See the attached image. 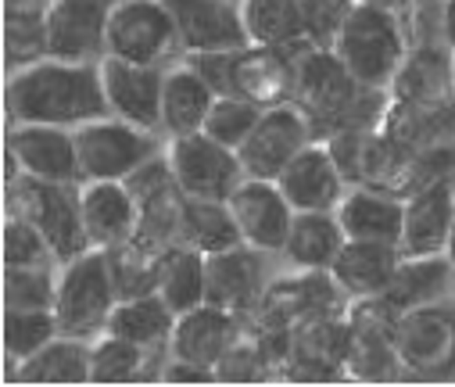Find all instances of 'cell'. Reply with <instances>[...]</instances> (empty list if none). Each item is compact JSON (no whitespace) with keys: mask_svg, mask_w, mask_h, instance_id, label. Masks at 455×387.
<instances>
[{"mask_svg":"<svg viewBox=\"0 0 455 387\" xmlns=\"http://www.w3.org/2000/svg\"><path fill=\"white\" fill-rule=\"evenodd\" d=\"M83 222L93 247H116L137 237L140 205L126 180H83Z\"/></svg>","mask_w":455,"mask_h":387,"instance_id":"cell-18","label":"cell"},{"mask_svg":"<svg viewBox=\"0 0 455 387\" xmlns=\"http://www.w3.org/2000/svg\"><path fill=\"white\" fill-rule=\"evenodd\" d=\"M180 240L197 247L201 254H219L244 244V233L237 226V215L230 201L215 198H183V215H180Z\"/></svg>","mask_w":455,"mask_h":387,"instance_id":"cell-30","label":"cell"},{"mask_svg":"<svg viewBox=\"0 0 455 387\" xmlns=\"http://www.w3.org/2000/svg\"><path fill=\"white\" fill-rule=\"evenodd\" d=\"M373 86H363L348 65L337 58L333 47H301L298 58V83H294V101L308 111L312 125L315 122H333L337 129H366L370 122L359 118V104L373 97Z\"/></svg>","mask_w":455,"mask_h":387,"instance_id":"cell-2","label":"cell"},{"mask_svg":"<svg viewBox=\"0 0 455 387\" xmlns=\"http://www.w3.org/2000/svg\"><path fill=\"white\" fill-rule=\"evenodd\" d=\"M305 144H312V118L298 101H283L262 111V118L255 122L251 137L241 144L237 155L248 176L276 180Z\"/></svg>","mask_w":455,"mask_h":387,"instance_id":"cell-10","label":"cell"},{"mask_svg":"<svg viewBox=\"0 0 455 387\" xmlns=\"http://www.w3.org/2000/svg\"><path fill=\"white\" fill-rule=\"evenodd\" d=\"M172 44H180V33L165 0H111L104 54L158 65Z\"/></svg>","mask_w":455,"mask_h":387,"instance_id":"cell-8","label":"cell"},{"mask_svg":"<svg viewBox=\"0 0 455 387\" xmlns=\"http://www.w3.org/2000/svg\"><path fill=\"white\" fill-rule=\"evenodd\" d=\"M402 262V247L387 240H345L340 254L333 258L330 277L348 298H380Z\"/></svg>","mask_w":455,"mask_h":387,"instance_id":"cell-20","label":"cell"},{"mask_svg":"<svg viewBox=\"0 0 455 387\" xmlns=\"http://www.w3.org/2000/svg\"><path fill=\"white\" fill-rule=\"evenodd\" d=\"M294 51L298 47H244L237 58V93L255 101L259 108L294 101V83H298Z\"/></svg>","mask_w":455,"mask_h":387,"instance_id":"cell-24","label":"cell"},{"mask_svg":"<svg viewBox=\"0 0 455 387\" xmlns=\"http://www.w3.org/2000/svg\"><path fill=\"white\" fill-rule=\"evenodd\" d=\"M363 4H377V8H387V12H398L405 0H363Z\"/></svg>","mask_w":455,"mask_h":387,"instance_id":"cell-46","label":"cell"},{"mask_svg":"<svg viewBox=\"0 0 455 387\" xmlns=\"http://www.w3.org/2000/svg\"><path fill=\"white\" fill-rule=\"evenodd\" d=\"M345 169L337 165L330 144H305L294 162L276 176V187L294 205V212H333L345 198Z\"/></svg>","mask_w":455,"mask_h":387,"instance_id":"cell-15","label":"cell"},{"mask_svg":"<svg viewBox=\"0 0 455 387\" xmlns=\"http://www.w3.org/2000/svg\"><path fill=\"white\" fill-rule=\"evenodd\" d=\"M26 4H40V0H8V8H26Z\"/></svg>","mask_w":455,"mask_h":387,"instance_id":"cell-48","label":"cell"},{"mask_svg":"<svg viewBox=\"0 0 455 387\" xmlns=\"http://www.w3.org/2000/svg\"><path fill=\"white\" fill-rule=\"evenodd\" d=\"M215 373H219V380H255V376H262V348L237 337L234 348L219 359Z\"/></svg>","mask_w":455,"mask_h":387,"instance_id":"cell-43","label":"cell"},{"mask_svg":"<svg viewBox=\"0 0 455 387\" xmlns=\"http://www.w3.org/2000/svg\"><path fill=\"white\" fill-rule=\"evenodd\" d=\"M8 162L19 176L33 180H58V183H79V151L76 133L68 125H47V122H15L8 133Z\"/></svg>","mask_w":455,"mask_h":387,"instance_id":"cell-11","label":"cell"},{"mask_svg":"<svg viewBox=\"0 0 455 387\" xmlns=\"http://www.w3.org/2000/svg\"><path fill=\"white\" fill-rule=\"evenodd\" d=\"M116 302H119V291H116V280H111L104 247H90L76 254L72 262H61L58 291H54V319L61 334L83 337V341L93 334H104Z\"/></svg>","mask_w":455,"mask_h":387,"instance_id":"cell-4","label":"cell"},{"mask_svg":"<svg viewBox=\"0 0 455 387\" xmlns=\"http://www.w3.org/2000/svg\"><path fill=\"white\" fill-rule=\"evenodd\" d=\"M4 36H8V65L26 69L40 58H47V15L44 4H26V8H8L4 19Z\"/></svg>","mask_w":455,"mask_h":387,"instance_id":"cell-36","label":"cell"},{"mask_svg":"<svg viewBox=\"0 0 455 387\" xmlns=\"http://www.w3.org/2000/svg\"><path fill=\"white\" fill-rule=\"evenodd\" d=\"M165 4L176 19V33L187 54L251 47L241 4H234V0H165Z\"/></svg>","mask_w":455,"mask_h":387,"instance_id":"cell-14","label":"cell"},{"mask_svg":"<svg viewBox=\"0 0 455 387\" xmlns=\"http://www.w3.org/2000/svg\"><path fill=\"white\" fill-rule=\"evenodd\" d=\"M451 61H455V58H451Z\"/></svg>","mask_w":455,"mask_h":387,"instance_id":"cell-49","label":"cell"},{"mask_svg":"<svg viewBox=\"0 0 455 387\" xmlns=\"http://www.w3.org/2000/svg\"><path fill=\"white\" fill-rule=\"evenodd\" d=\"M158 294L165 305L180 316L208 302V254H201L190 244H169L162 251V273H158Z\"/></svg>","mask_w":455,"mask_h":387,"instance_id":"cell-29","label":"cell"},{"mask_svg":"<svg viewBox=\"0 0 455 387\" xmlns=\"http://www.w3.org/2000/svg\"><path fill=\"white\" fill-rule=\"evenodd\" d=\"M237 337H241V316L204 302V305L176 316L169 351L176 359H190V362H201V366L215 369L219 359L234 348Z\"/></svg>","mask_w":455,"mask_h":387,"instance_id":"cell-19","label":"cell"},{"mask_svg":"<svg viewBox=\"0 0 455 387\" xmlns=\"http://www.w3.org/2000/svg\"><path fill=\"white\" fill-rule=\"evenodd\" d=\"M208 302L226 312H251L262 305V262L259 247L237 244L230 251L208 254Z\"/></svg>","mask_w":455,"mask_h":387,"instance_id":"cell-22","label":"cell"},{"mask_svg":"<svg viewBox=\"0 0 455 387\" xmlns=\"http://www.w3.org/2000/svg\"><path fill=\"white\" fill-rule=\"evenodd\" d=\"M262 111L266 108H259L255 101H248L241 93H219L212 111H208V118H204V133L215 137L226 148L241 151V144L251 137V129L262 118Z\"/></svg>","mask_w":455,"mask_h":387,"instance_id":"cell-37","label":"cell"},{"mask_svg":"<svg viewBox=\"0 0 455 387\" xmlns=\"http://www.w3.org/2000/svg\"><path fill=\"white\" fill-rule=\"evenodd\" d=\"M395 351L405 373L412 376H448L455 373V312L437 305H419L398 312L395 319Z\"/></svg>","mask_w":455,"mask_h":387,"instance_id":"cell-9","label":"cell"},{"mask_svg":"<svg viewBox=\"0 0 455 387\" xmlns=\"http://www.w3.org/2000/svg\"><path fill=\"white\" fill-rule=\"evenodd\" d=\"M58 334L61 330H58L54 309H8V316H4V348L15 362L29 359Z\"/></svg>","mask_w":455,"mask_h":387,"instance_id":"cell-38","label":"cell"},{"mask_svg":"<svg viewBox=\"0 0 455 387\" xmlns=\"http://www.w3.org/2000/svg\"><path fill=\"white\" fill-rule=\"evenodd\" d=\"M230 208L237 215V226L244 233V244L259 251H283L294 222V205L283 198L276 180H255L248 176L234 194Z\"/></svg>","mask_w":455,"mask_h":387,"instance_id":"cell-16","label":"cell"},{"mask_svg":"<svg viewBox=\"0 0 455 387\" xmlns=\"http://www.w3.org/2000/svg\"><path fill=\"white\" fill-rule=\"evenodd\" d=\"M108 251V266H111V280H116L119 298H137V294H155L158 291V273H162V251L165 247H151L144 240H123Z\"/></svg>","mask_w":455,"mask_h":387,"instance_id":"cell-34","label":"cell"},{"mask_svg":"<svg viewBox=\"0 0 455 387\" xmlns=\"http://www.w3.org/2000/svg\"><path fill=\"white\" fill-rule=\"evenodd\" d=\"M4 108L12 122H47L68 129L111 115L97 61H68L54 54L12 72L4 86Z\"/></svg>","mask_w":455,"mask_h":387,"instance_id":"cell-1","label":"cell"},{"mask_svg":"<svg viewBox=\"0 0 455 387\" xmlns=\"http://www.w3.org/2000/svg\"><path fill=\"white\" fill-rule=\"evenodd\" d=\"M455 219V187L448 176L423 180L405 198L402 254H441Z\"/></svg>","mask_w":455,"mask_h":387,"instance_id":"cell-17","label":"cell"},{"mask_svg":"<svg viewBox=\"0 0 455 387\" xmlns=\"http://www.w3.org/2000/svg\"><path fill=\"white\" fill-rule=\"evenodd\" d=\"M237 58H241V51H201V54H187V61L201 72V79L215 93H237Z\"/></svg>","mask_w":455,"mask_h":387,"instance_id":"cell-42","label":"cell"},{"mask_svg":"<svg viewBox=\"0 0 455 387\" xmlns=\"http://www.w3.org/2000/svg\"><path fill=\"white\" fill-rule=\"evenodd\" d=\"M151 348L119 337V334H104L93 344V380L90 383H133L148 369Z\"/></svg>","mask_w":455,"mask_h":387,"instance_id":"cell-35","label":"cell"},{"mask_svg":"<svg viewBox=\"0 0 455 387\" xmlns=\"http://www.w3.org/2000/svg\"><path fill=\"white\" fill-rule=\"evenodd\" d=\"M241 19L251 47H301L305 19L301 0H241Z\"/></svg>","mask_w":455,"mask_h":387,"instance_id":"cell-33","label":"cell"},{"mask_svg":"<svg viewBox=\"0 0 455 387\" xmlns=\"http://www.w3.org/2000/svg\"><path fill=\"white\" fill-rule=\"evenodd\" d=\"M380 129L409 155H427L434 148H444L455 137V101L441 104H416V101H398L384 108Z\"/></svg>","mask_w":455,"mask_h":387,"instance_id":"cell-21","label":"cell"},{"mask_svg":"<svg viewBox=\"0 0 455 387\" xmlns=\"http://www.w3.org/2000/svg\"><path fill=\"white\" fill-rule=\"evenodd\" d=\"M19 383H90L93 380V348L83 337L58 334L29 359L15 362Z\"/></svg>","mask_w":455,"mask_h":387,"instance_id":"cell-27","label":"cell"},{"mask_svg":"<svg viewBox=\"0 0 455 387\" xmlns=\"http://www.w3.org/2000/svg\"><path fill=\"white\" fill-rule=\"evenodd\" d=\"M54 258L47 237L19 212L8 215L4 222V266L8 270H26V266H47Z\"/></svg>","mask_w":455,"mask_h":387,"instance_id":"cell-40","label":"cell"},{"mask_svg":"<svg viewBox=\"0 0 455 387\" xmlns=\"http://www.w3.org/2000/svg\"><path fill=\"white\" fill-rule=\"evenodd\" d=\"M215 90L201 79V72L187 61L172 72H165V86H162V129H169L172 137H187V133H201L204 118L215 104Z\"/></svg>","mask_w":455,"mask_h":387,"instance_id":"cell-26","label":"cell"},{"mask_svg":"<svg viewBox=\"0 0 455 387\" xmlns=\"http://www.w3.org/2000/svg\"><path fill=\"white\" fill-rule=\"evenodd\" d=\"M111 0H47V54L97 61L108 40Z\"/></svg>","mask_w":455,"mask_h":387,"instance_id":"cell-13","label":"cell"},{"mask_svg":"<svg viewBox=\"0 0 455 387\" xmlns=\"http://www.w3.org/2000/svg\"><path fill=\"white\" fill-rule=\"evenodd\" d=\"M444 29H448V40L455 44V0H448V12H444Z\"/></svg>","mask_w":455,"mask_h":387,"instance_id":"cell-45","label":"cell"},{"mask_svg":"<svg viewBox=\"0 0 455 387\" xmlns=\"http://www.w3.org/2000/svg\"><path fill=\"white\" fill-rule=\"evenodd\" d=\"M333 212L352 240H387L402 247L405 201L398 194L359 183L355 190H345V198H340Z\"/></svg>","mask_w":455,"mask_h":387,"instance_id":"cell-23","label":"cell"},{"mask_svg":"<svg viewBox=\"0 0 455 387\" xmlns=\"http://www.w3.org/2000/svg\"><path fill=\"white\" fill-rule=\"evenodd\" d=\"M12 198H15V212L26 215L47 237L58 262H72L76 254L93 247L90 237H86L83 201H79V187L76 183L19 176Z\"/></svg>","mask_w":455,"mask_h":387,"instance_id":"cell-5","label":"cell"},{"mask_svg":"<svg viewBox=\"0 0 455 387\" xmlns=\"http://www.w3.org/2000/svg\"><path fill=\"white\" fill-rule=\"evenodd\" d=\"M162 380L165 383H215L219 373L212 366H201V362H190V359H176L162 369Z\"/></svg>","mask_w":455,"mask_h":387,"instance_id":"cell-44","label":"cell"},{"mask_svg":"<svg viewBox=\"0 0 455 387\" xmlns=\"http://www.w3.org/2000/svg\"><path fill=\"white\" fill-rule=\"evenodd\" d=\"M333 51L363 86H373V90H387L409 54L395 12L363 4V0L352 8L345 29L337 33Z\"/></svg>","mask_w":455,"mask_h":387,"instance_id":"cell-3","label":"cell"},{"mask_svg":"<svg viewBox=\"0 0 455 387\" xmlns=\"http://www.w3.org/2000/svg\"><path fill=\"white\" fill-rule=\"evenodd\" d=\"M455 280V262L441 251V254H402V262L387 284V291L380 294V302L391 312H409L419 305H437Z\"/></svg>","mask_w":455,"mask_h":387,"instance_id":"cell-25","label":"cell"},{"mask_svg":"<svg viewBox=\"0 0 455 387\" xmlns=\"http://www.w3.org/2000/svg\"><path fill=\"white\" fill-rule=\"evenodd\" d=\"M444 254L455 262V219H451V233H448V247H444Z\"/></svg>","mask_w":455,"mask_h":387,"instance_id":"cell-47","label":"cell"},{"mask_svg":"<svg viewBox=\"0 0 455 387\" xmlns=\"http://www.w3.org/2000/svg\"><path fill=\"white\" fill-rule=\"evenodd\" d=\"M58 277L47 266L4 270V309H54Z\"/></svg>","mask_w":455,"mask_h":387,"instance_id":"cell-39","label":"cell"},{"mask_svg":"<svg viewBox=\"0 0 455 387\" xmlns=\"http://www.w3.org/2000/svg\"><path fill=\"white\" fill-rule=\"evenodd\" d=\"M97 69H100V86H104V97H108V111L155 133V129L162 125L165 72H158V65H137V61L116 58V54H100Z\"/></svg>","mask_w":455,"mask_h":387,"instance_id":"cell-12","label":"cell"},{"mask_svg":"<svg viewBox=\"0 0 455 387\" xmlns=\"http://www.w3.org/2000/svg\"><path fill=\"white\" fill-rule=\"evenodd\" d=\"M172 327H176V312L155 291V294L119 298L116 309H111V316H108L104 334H119V337H130L144 348H158V344H169Z\"/></svg>","mask_w":455,"mask_h":387,"instance_id":"cell-32","label":"cell"},{"mask_svg":"<svg viewBox=\"0 0 455 387\" xmlns=\"http://www.w3.org/2000/svg\"><path fill=\"white\" fill-rule=\"evenodd\" d=\"M345 240H348V233L340 226L337 212H294L283 254L308 273H330Z\"/></svg>","mask_w":455,"mask_h":387,"instance_id":"cell-28","label":"cell"},{"mask_svg":"<svg viewBox=\"0 0 455 387\" xmlns=\"http://www.w3.org/2000/svg\"><path fill=\"white\" fill-rule=\"evenodd\" d=\"M359 0H301V19H305V40L312 47H333L337 33L345 29L352 8Z\"/></svg>","mask_w":455,"mask_h":387,"instance_id":"cell-41","label":"cell"},{"mask_svg":"<svg viewBox=\"0 0 455 387\" xmlns=\"http://www.w3.org/2000/svg\"><path fill=\"white\" fill-rule=\"evenodd\" d=\"M83 180H126L155 158L151 129H140L119 115H100L72 129Z\"/></svg>","mask_w":455,"mask_h":387,"instance_id":"cell-6","label":"cell"},{"mask_svg":"<svg viewBox=\"0 0 455 387\" xmlns=\"http://www.w3.org/2000/svg\"><path fill=\"white\" fill-rule=\"evenodd\" d=\"M165 162L172 169L176 187L183 190V198H215V201H230V194L248 180L244 162L234 148L219 144L215 137L201 133H187V137H172Z\"/></svg>","mask_w":455,"mask_h":387,"instance_id":"cell-7","label":"cell"},{"mask_svg":"<svg viewBox=\"0 0 455 387\" xmlns=\"http://www.w3.org/2000/svg\"><path fill=\"white\" fill-rule=\"evenodd\" d=\"M391 97L416 101V104L455 101V61H448L444 51H434V47H419L405 54L391 83Z\"/></svg>","mask_w":455,"mask_h":387,"instance_id":"cell-31","label":"cell"}]
</instances>
